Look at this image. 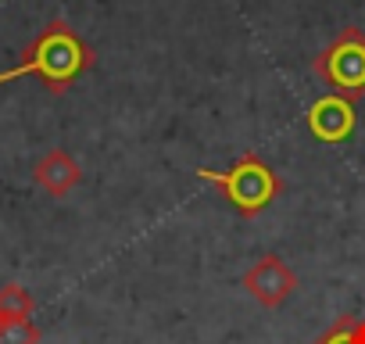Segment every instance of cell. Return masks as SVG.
<instances>
[{"mask_svg":"<svg viewBox=\"0 0 365 344\" xmlns=\"http://www.w3.org/2000/svg\"><path fill=\"white\" fill-rule=\"evenodd\" d=\"M197 180L215 187L244 219H255L262 216L276 194L283 191V180L272 165H265L258 154H240L226 172H215V168H197Z\"/></svg>","mask_w":365,"mask_h":344,"instance_id":"cell-2","label":"cell"},{"mask_svg":"<svg viewBox=\"0 0 365 344\" xmlns=\"http://www.w3.org/2000/svg\"><path fill=\"white\" fill-rule=\"evenodd\" d=\"M36 298L22 283H4L0 287V319H33Z\"/></svg>","mask_w":365,"mask_h":344,"instance_id":"cell-8","label":"cell"},{"mask_svg":"<svg viewBox=\"0 0 365 344\" xmlns=\"http://www.w3.org/2000/svg\"><path fill=\"white\" fill-rule=\"evenodd\" d=\"M33 180H36V187L47 191L51 198H68V194L79 187V180H83V168H79V161H76L65 147H51V151L33 165Z\"/></svg>","mask_w":365,"mask_h":344,"instance_id":"cell-6","label":"cell"},{"mask_svg":"<svg viewBox=\"0 0 365 344\" xmlns=\"http://www.w3.org/2000/svg\"><path fill=\"white\" fill-rule=\"evenodd\" d=\"M312 344H365V315H354V312L336 315V323L326 333H319Z\"/></svg>","mask_w":365,"mask_h":344,"instance_id":"cell-7","label":"cell"},{"mask_svg":"<svg viewBox=\"0 0 365 344\" xmlns=\"http://www.w3.org/2000/svg\"><path fill=\"white\" fill-rule=\"evenodd\" d=\"M93 51L86 47V40L65 22V19H54L40 29V36L22 51L19 65L0 72V86L11 83V79H22V76H36L47 83L51 93H65L86 69H93Z\"/></svg>","mask_w":365,"mask_h":344,"instance_id":"cell-1","label":"cell"},{"mask_svg":"<svg viewBox=\"0 0 365 344\" xmlns=\"http://www.w3.org/2000/svg\"><path fill=\"white\" fill-rule=\"evenodd\" d=\"M312 72L329 86V93L347 101L365 97V33L358 26L340 29L336 40L312 58Z\"/></svg>","mask_w":365,"mask_h":344,"instance_id":"cell-3","label":"cell"},{"mask_svg":"<svg viewBox=\"0 0 365 344\" xmlns=\"http://www.w3.org/2000/svg\"><path fill=\"white\" fill-rule=\"evenodd\" d=\"M244 287L247 294L262 305V308H279L290 301V294L297 290V276L294 269L279 258V255H262L247 273H244Z\"/></svg>","mask_w":365,"mask_h":344,"instance_id":"cell-4","label":"cell"},{"mask_svg":"<svg viewBox=\"0 0 365 344\" xmlns=\"http://www.w3.org/2000/svg\"><path fill=\"white\" fill-rule=\"evenodd\" d=\"M0 344H40V326L33 319H4L0 323Z\"/></svg>","mask_w":365,"mask_h":344,"instance_id":"cell-9","label":"cell"},{"mask_svg":"<svg viewBox=\"0 0 365 344\" xmlns=\"http://www.w3.org/2000/svg\"><path fill=\"white\" fill-rule=\"evenodd\" d=\"M308 129L322 143H340L354 133V101L340 93H326L308 108Z\"/></svg>","mask_w":365,"mask_h":344,"instance_id":"cell-5","label":"cell"},{"mask_svg":"<svg viewBox=\"0 0 365 344\" xmlns=\"http://www.w3.org/2000/svg\"><path fill=\"white\" fill-rule=\"evenodd\" d=\"M0 323H4V319H0Z\"/></svg>","mask_w":365,"mask_h":344,"instance_id":"cell-10","label":"cell"}]
</instances>
